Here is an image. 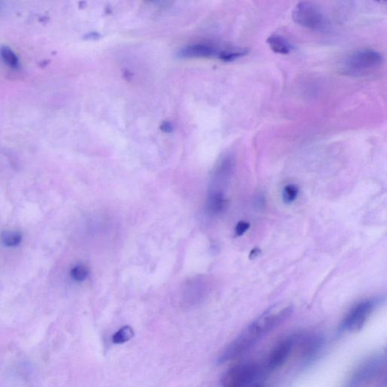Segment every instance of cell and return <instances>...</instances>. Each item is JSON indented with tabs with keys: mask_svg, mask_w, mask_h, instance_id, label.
Listing matches in <instances>:
<instances>
[{
	"mask_svg": "<svg viewBox=\"0 0 387 387\" xmlns=\"http://www.w3.org/2000/svg\"><path fill=\"white\" fill-rule=\"evenodd\" d=\"M296 341V336H289L281 341L270 353L265 370L272 371L284 365L294 349Z\"/></svg>",
	"mask_w": 387,
	"mask_h": 387,
	"instance_id": "cell-7",
	"label": "cell"
},
{
	"mask_svg": "<svg viewBox=\"0 0 387 387\" xmlns=\"http://www.w3.org/2000/svg\"><path fill=\"white\" fill-rule=\"evenodd\" d=\"M89 275V270L84 265H77L71 269V276L74 281L81 282L87 279Z\"/></svg>",
	"mask_w": 387,
	"mask_h": 387,
	"instance_id": "cell-17",
	"label": "cell"
},
{
	"mask_svg": "<svg viewBox=\"0 0 387 387\" xmlns=\"http://www.w3.org/2000/svg\"><path fill=\"white\" fill-rule=\"evenodd\" d=\"M134 336V331L130 326H125L120 329L113 336L112 341L115 344H122L131 339Z\"/></svg>",
	"mask_w": 387,
	"mask_h": 387,
	"instance_id": "cell-15",
	"label": "cell"
},
{
	"mask_svg": "<svg viewBox=\"0 0 387 387\" xmlns=\"http://www.w3.org/2000/svg\"><path fill=\"white\" fill-rule=\"evenodd\" d=\"M1 241L7 247H16L22 242V235L19 231H4L1 235Z\"/></svg>",
	"mask_w": 387,
	"mask_h": 387,
	"instance_id": "cell-14",
	"label": "cell"
},
{
	"mask_svg": "<svg viewBox=\"0 0 387 387\" xmlns=\"http://www.w3.org/2000/svg\"><path fill=\"white\" fill-rule=\"evenodd\" d=\"M292 312L290 305H276L268 308L225 348L218 362L222 364L235 359L250 350L265 335L287 320Z\"/></svg>",
	"mask_w": 387,
	"mask_h": 387,
	"instance_id": "cell-1",
	"label": "cell"
},
{
	"mask_svg": "<svg viewBox=\"0 0 387 387\" xmlns=\"http://www.w3.org/2000/svg\"><path fill=\"white\" fill-rule=\"evenodd\" d=\"M376 1L379 3H385L386 0H376Z\"/></svg>",
	"mask_w": 387,
	"mask_h": 387,
	"instance_id": "cell-23",
	"label": "cell"
},
{
	"mask_svg": "<svg viewBox=\"0 0 387 387\" xmlns=\"http://www.w3.org/2000/svg\"><path fill=\"white\" fill-rule=\"evenodd\" d=\"M263 373V368L256 363H243L229 369L222 376L221 384L225 387L247 386L257 381Z\"/></svg>",
	"mask_w": 387,
	"mask_h": 387,
	"instance_id": "cell-3",
	"label": "cell"
},
{
	"mask_svg": "<svg viewBox=\"0 0 387 387\" xmlns=\"http://www.w3.org/2000/svg\"><path fill=\"white\" fill-rule=\"evenodd\" d=\"M292 18L296 25L312 31L322 32L328 28V21L324 15L309 1L299 3L293 10Z\"/></svg>",
	"mask_w": 387,
	"mask_h": 387,
	"instance_id": "cell-2",
	"label": "cell"
},
{
	"mask_svg": "<svg viewBox=\"0 0 387 387\" xmlns=\"http://www.w3.org/2000/svg\"><path fill=\"white\" fill-rule=\"evenodd\" d=\"M379 302V298H370L355 304L342 319L339 326L340 331L354 332L361 330Z\"/></svg>",
	"mask_w": 387,
	"mask_h": 387,
	"instance_id": "cell-5",
	"label": "cell"
},
{
	"mask_svg": "<svg viewBox=\"0 0 387 387\" xmlns=\"http://www.w3.org/2000/svg\"><path fill=\"white\" fill-rule=\"evenodd\" d=\"M324 339L320 335L309 334L297 336L298 352L302 359L309 360L318 353L323 345Z\"/></svg>",
	"mask_w": 387,
	"mask_h": 387,
	"instance_id": "cell-9",
	"label": "cell"
},
{
	"mask_svg": "<svg viewBox=\"0 0 387 387\" xmlns=\"http://www.w3.org/2000/svg\"><path fill=\"white\" fill-rule=\"evenodd\" d=\"M386 361L384 356H375L358 367L350 381V385H372L375 381L385 379Z\"/></svg>",
	"mask_w": 387,
	"mask_h": 387,
	"instance_id": "cell-4",
	"label": "cell"
},
{
	"mask_svg": "<svg viewBox=\"0 0 387 387\" xmlns=\"http://www.w3.org/2000/svg\"><path fill=\"white\" fill-rule=\"evenodd\" d=\"M100 38V35L98 33H90L88 35L86 36L85 38L87 41H96Z\"/></svg>",
	"mask_w": 387,
	"mask_h": 387,
	"instance_id": "cell-20",
	"label": "cell"
},
{
	"mask_svg": "<svg viewBox=\"0 0 387 387\" xmlns=\"http://www.w3.org/2000/svg\"><path fill=\"white\" fill-rule=\"evenodd\" d=\"M261 250H259L258 247H255V248H253V250L250 251V259H254V258H256V256H259V254H260Z\"/></svg>",
	"mask_w": 387,
	"mask_h": 387,
	"instance_id": "cell-21",
	"label": "cell"
},
{
	"mask_svg": "<svg viewBox=\"0 0 387 387\" xmlns=\"http://www.w3.org/2000/svg\"><path fill=\"white\" fill-rule=\"evenodd\" d=\"M247 48H230L219 52L218 57L225 62H233L248 54Z\"/></svg>",
	"mask_w": 387,
	"mask_h": 387,
	"instance_id": "cell-13",
	"label": "cell"
},
{
	"mask_svg": "<svg viewBox=\"0 0 387 387\" xmlns=\"http://www.w3.org/2000/svg\"><path fill=\"white\" fill-rule=\"evenodd\" d=\"M219 52L214 47L208 44H198L188 46L182 49L179 56L185 59L189 58H210L218 56Z\"/></svg>",
	"mask_w": 387,
	"mask_h": 387,
	"instance_id": "cell-10",
	"label": "cell"
},
{
	"mask_svg": "<svg viewBox=\"0 0 387 387\" xmlns=\"http://www.w3.org/2000/svg\"><path fill=\"white\" fill-rule=\"evenodd\" d=\"M299 189L294 185H286L283 190V201L285 204H291L296 199Z\"/></svg>",
	"mask_w": 387,
	"mask_h": 387,
	"instance_id": "cell-18",
	"label": "cell"
},
{
	"mask_svg": "<svg viewBox=\"0 0 387 387\" xmlns=\"http://www.w3.org/2000/svg\"><path fill=\"white\" fill-rule=\"evenodd\" d=\"M266 43L270 49L277 54L287 55L293 50V47L287 39L276 34L270 36Z\"/></svg>",
	"mask_w": 387,
	"mask_h": 387,
	"instance_id": "cell-11",
	"label": "cell"
},
{
	"mask_svg": "<svg viewBox=\"0 0 387 387\" xmlns=\"http://www.w3.org/2000/svg\"><path fill=\"white\" fill-rule=\"evenodd\" d=\"M250 224L249 222L241 221L237 224L236 227H235V235L237 236H241L250 228Z\"/></svg>",
	"mask_w": 387,
	"mask_h": 387,
	"instance_id": "cell-19",
	"label": "cell"
},
{
	"mask_svg": "<svg viewBox=\"0 0 387 387\" xmlns=\"http://www.w3.org/2000/svg\"><path fill=\"white\" fill-rule=\"evenodd\" d=\"M0 56L2 58L3 61L11 68H17L19 65V59L17 56L7 46H4L0 48Z\"/></svg>",
	"mask_w": 387,
	"mask_h": 387,
	"instance_id": "cell-16",
	"label": "cell"
},
{
	"mask_svg": "<svg viewBox=\"0 0 387 387\" xmlns=\"http://www.w3.org/2000/svg\"><path fill=\"white\" fill-rule=\"evenodd\" d=\"M161 129H162L163 131L170 132L172 130V126L168 123H165V124H163Z\"/></svg>",
	"mask_w": 387,
	"mask_h": 387,
	"instance_id": "cell-22",
	"label": "cell"
},
{
	"mask_svg": "<svg viewBox=\"0 0 387 387\" xmlns=\"http://www.w3.org/2000/svg\"><path fill=\"white\" fill-rule=\"evenodd\" d=\"M226 201L222 193L210 192L207 201V210L213 215L219 214L223 211Z\"/></svg>",
	"mask_w": 387,
	"mask_h": 387,
	"instance_id": "cell-12",
	"label": "cell"
},
{
	"mask_svg": "<svg viewBox=\"0 0 387 387\" xmlns=\"http://www.w3.org/2000/svg\"><path fill=\"white\" fill-rule=\"evenodd\" d=\"M382 55L373 50H361L351 55L345 62V71L351 75H362L379 68Z\"/></svg>",
	"mask_w": 387,
	"mask_h": 387,
	"instance_id": "cell-6",
	"label": "cell"
},
{
	"mask_svg": "<svg viewBox=\"0 0 387 387\" xmlns=\"http://www.w3.org/2000/svg\"><path fill=\"white\" fill-rule=\"evenodd\" d=\"M233 170V160L231 158H224L213 173L210 192L222 193V189L228 183Z\"/></svg>",
	"mask_w": 387,
	"mask_h": 387,
	"instance_id": "cell-8",
	"label": "cell"
}]
</instances>
